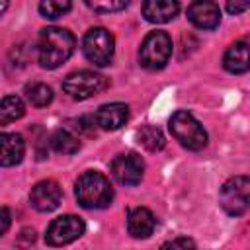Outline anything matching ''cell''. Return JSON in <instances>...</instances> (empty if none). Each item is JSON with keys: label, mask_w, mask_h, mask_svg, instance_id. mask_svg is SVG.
<instances>
[{"label": "cell", "mask_w": 250, "mask_h": 250, "mask_svg": "<svg viewBox=\"0 0 250 250\" xmlns=\"http://www.w3.org/2000/svg\"><path fill=\"white\" fill-rule=\"evenodd\" d=\"M25 152V145L21 135L18 133H2L0 135V164L4 168L16 166L21 162Z\"/></svg>", "instance_id": "15"}, {"label": "cell", "mask_w": 250, "mask_h": 250, "mask_svg": "<svg viewBox=\"0 0 250 250\" xmlns=\"http://www.w3.org/2000/svg\"><path fill=\"white\" fill-rule=\"evenodd\" d=\"M76 39L68 29L45 27L37 39V59L43 68H57L74 53Z\"/></svg>", "instance_id": "1"}, {"label": "cell", "mask_w": 250, "mask_h": 250, "mask_svg": "<svg viewBox=\"0 0 250 250\" xmlns=\"http://www.w3.org/2000/svg\"><path fill=\"white\" fill-rule=\"evenodd\" d=\"M74 193H76L78 203L84 209H104L113 199V189H111L107 178L94 170L84 172L76 180Z\"/></svg>", "instance_id": "2"}, {"label": "cell", "mask_w": 250, "mask_h": 250, "mask_svg": "<svg viewBox=\"0 0 250 250\" xmlns=\"http://www.w3.org/2000/svg\"><path fill=\"white\" fill-rule=\"evenodd\" d=\"M223 66L232 74L248 72L250 70V41L240 39L232 43L223 57Z\"/></svg>", "instance_id": "13"}, {"label": "cell", "mask_w": 250, "mask_h": 250, "mask_svg": "<svg viewBox=\"0 0 250 250\" xmlns=\"http://www.w3.org/2000/svg\"><path fill=\"white\" fill-rule=\"evenodd\" d=\"M62 201V189L59 188L57 182L53 180H43V182H37L33 188H31V193H29V203L33 209L41 211V213H51L55 211Z\"/></svg>", "instance_id": "10"}, {"label": "cell", "mask_w": 250, "mask_h": 250, "mask_svg": "<svg viewBox=\"0 0 250 250\" xmlns=\"http://www.w3.org/2000/svg\"><path fill=\"white\" fill-rule=\"evenodd\" d=\"M25 96H27L31 105L45 107L53 100V90L47 84H43V82H31V84L25 86Z\"/></svg>", "instance_id": "19"}, {"label": "cell", "mask_w": 250, "mask_h": 250, "mask_svg": "<svg viewBox=\"0 0 250 250\" xmlns=\"http://www.w3.org/2000/svg\"><path fill=\"white\" fill-rule=\"evenodd\" d=\"M70 8H72V4L68 0H43L39 4V12L49 20H55V18L66 14Z\"/></svg>", "instance_id": "21"}, {"label": "cell", "mask_w": 250, "mask_h": 250, "mask_svg": "<svg viewBox=\"0 0 250 250\" xmlns=\"http://www.w3.org/2000/svg\"><path fill=\"white\" fill-rule=\"evenodd\" d=\"M160 250H195V242L188 236H180L174 240H168L160 246Z\"/></svg>", "instance_id": "23"}, {"label": "cell", "mask_w": 250, "mask_h": 250, "mask_svg": "<svg viewBox=\"0 0 250 250\" xmlns=\"http://www.w3.org/2000/svg\"><path fill=\"white\" fill-rule=\"evenodd\" d=\"M172 55V39L166 31H150L139 49V61L148 70H158L166 66Z\"/></svg>", "instance_id": "5"}, {"label": "cell", "mask_w": 250, "mask_h": 250, "mask_svg": "<svg viewBox=\"0 0 250 250\" xmlns=\"http://www.w3.org/2000/svg\"><path fill=\"white\" fill-rule=\"evenodd\" d=\"M188 20L199 29H215L221 23V10L209 0L191 2L188 6Z\"/></svg>", "instance_id": "11"}, {"label": "cell", "mask_w": 250, "mask_h": 250, "mask_svg": "<svg viewBox=\"0 0 250 250\" xmlns=\"http://www.w3.org/2000/svg\"><path fill=\"white\" fill-rule=\"evenodd\" d=\"M88 8H92L94 12H119V10H125L129 6L127 0H100V2H86Z\"/></svg>", "instance_id": "22"}, {"label": "cell", "mask_w": 250, "mask_h": 250, "mask_svg": "<svg viewBox=\"0 0 250 250\" xmlns=\"http://www.w3.org/2000/svg\"><path fill=\"white\" fill-rule=\"evenodd\" d=\"M86 230V225L80 217L76 215H62L57 217L55 221H51V225L47 227L45 232V242L49 246H64L74 242L76 238H80Z\"/></svg>", "instance_id": "8"}, {"label": "cell", "mask_w": 250, "mask_h": 250, "mask_svg": "<svg viewBox=\"0 0 250 250\" xmlns=\"http://www.w3.org/2000/svg\"><path fill=\"white\" fill-rule=\"evenodd\" d=\"M8 227H10V211L2 207V234L8 230Z\"/></svg>", "instance_id": "25"}, {"label": "cell", "mask_w": 250, "mask_h": 250, "mask_svg": "<svg viewBox=\"0 0 250 250\" xmlns=\"http://www.w3.org/2000/svg\"><path fill=\"white\" fill-rule=\"evenodd\" d=\"M113 51H115V41L105 27H92L86 31L82 39V53L90 62L98 66H105L111 62Z\"/></svg>", "instance_id": "6"}, {"label": "cell", "mask_w": 250, "mask_h": 250, "mask_svg": "<svg viewBox=\"0 0 250 250\" xmlns=\"http://www.w3.org/2000/svg\"><path fill=\"white\" fill-rule=\"evenodd\" d=\"M127 119H129V107L127 104H121V102L104 104L96 113V123L104 131H115L123 127Z\"/></svg>", "instance_id": "12"}, {"label": "cell", "mask_w": 250, "mask_h": 250, "mask_svg": "<svg viewBox=\"0 0 250 250\" xmlns=\"http://www.w3.org/2000/svg\"><path fill=\"white\" fill-rule=\"evenodd\" d=\"M111 176L121 186H137L143 180L145 162L137 154H119L111 160Z\"/></svg>", "instance_id": "9"}, {"label": "cell", "mask_w": 250, "mask_h": 250, "mask_svg": "<svg viewBox=\"0 0 250 250\" xmlns=\"http://www.w3.org/2000/svg\"><path fill=\"white\" fill-rule=\"evenodd\" d=\"M219 203L223 211L230 217H238L246 213L250 207V178L248 176L229 178L219 191Z\"/></svg>", "instance_id": "4"}, {"label": "cell", "mask_w": 250, "mask_h": 250, "mask_svg": "<svg viewBox=\"0 0 250 250\" xmlns=\"http://www.w3.org/2000/svg\"><path fill=\"white\" fill-rule=\"evenodd\" d=\"M137 141H139V145H143L150 152H158L166 145V139H164L162 131L158 127H154V125H143L137 131Z\"/></svg>", "instance_id": "17"}, {"label": "cell", "mask_w": 250, "mask_h": 250, "mask_svg": "<svg viewBox=\"0 0 250 250\" xmlns=\"http://www.w3.org/2000/svg\"><path fill=\"white\" fill-rule=\"evenodd\" d=\"M170 133L174 135V139L186 146L188 150H201L207 145V133L203 129V125L188 111L178 109L170 121H168Z\"/></svg>", "instance_id": "3"}, {"label": "cell", "mask_w": 250, "mask_h": 250, "mask_svg": "<svg viewBox=\"0 0 250 250\" xmlns=\"http://www.w3.org/2000/svg\"><path fill=\"white\" fill-rule=\"evenodd\" d=\"M25 113L23 102L18 96H4L0 104V125H8L10 121L20 119Z\"/></svg>", "instance_id": "18"}, {"label": "cell", "mask_w": 250, "mask_h": 250, "mask_svg": "<svg viewBox=\"0 0 250 250\" xmlns=\"http://www.w3.org/2000/svg\"><path fill=\"white\" fill-rule=\"evenodd\" d=\"M180 12V4L172 0H148L143 4V16L150 23H166L176 18Z\"/></svg>", "instance_id": "16"}, {"label": "cell", "mask_w": 250, "mask_h": 250, "mask_svg": "<svg viewBox=\"0 0 250 250\" xmlns=\"http://www.w3.org/2000/svg\"><path fill=\"white\" fill-rule=\"evenodd\" d=\"M51 145H53V148L57 152H62V154H74V152L80 150V141L74 135H70L68 131H64V129H59V131L53 133Z\"/></svg>", "instance_id": "20"}, {"label": "cell", "mask_w": 250, "mask_h": 250, "mask_svg": "<svg viewBox=\"0 0 250 250\" xmlns=\"http://www.w3.org/2000/svg\"><path fill=\"white\" fill-rule=\"evenodd\" d=\"M154 227H156V219H154L150 209L137 207V209L129 211L127 230H129L131 236H135V238H148L154 232Z\"/></svg>", "instance_id": "14"}, {"label": "cell", "mask_w": 250, "mask_h": 250, "mask_svg": "<svg viewBox=\"0 0 250 250\" xmlns=\"http://www.w3.org/2000/svg\"><path fill=\"white\" fill-rule=\"evenodd\" d=\"M248 8H250V2H229L227 4V10L230 14H240V12L248 10Z\"/></svg>", "instance_id": "24"}, {"label": "cell", "mask_w": 250, "mask_h": 250, "mask_svg": "<svg viewBox=\"0 0 250 250\" xmlns=\"http://www.w3.org/2000/svg\"><path fill=\"white\" fill-rule=\"evenodd\" d=\"M105 88H107L105 76H102V74H98L94 70H78V72H72L62 82V90L70 98H74V100H88V98L100 94Z\"/></svg>", "instance_id": "7"}]
</instances>
